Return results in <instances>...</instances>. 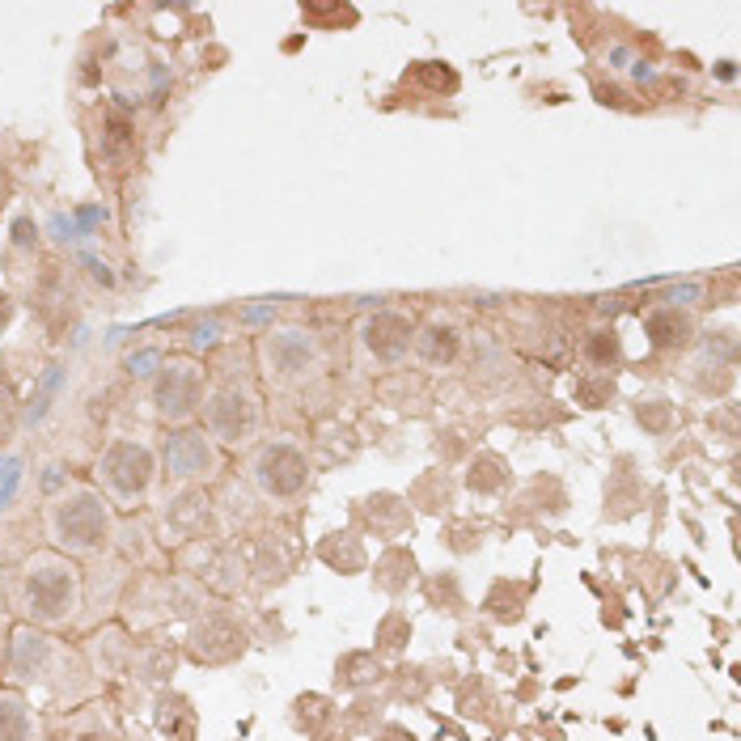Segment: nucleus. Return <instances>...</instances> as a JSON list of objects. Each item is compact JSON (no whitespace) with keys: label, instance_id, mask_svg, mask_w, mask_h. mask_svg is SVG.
Returning a JSON list of instances; mask_svg holds the SVG:
<instances>
[{"label":"nucleus","instance_id":"obj_32","mask_svg":"<svg viewBox=\"0 0 741 741\" xmlns=\"http://www.w3.org/2000/svg\"><path fill=\"white\" fill-rule=\"evenodd\" d=\"M614 394V382L610 378H602V382H577V399H581L584 407H607V399Z\"/></svg>","mask_w":741,"mask_h":741},{"label":"nucleus","instance_id":"obj_17","mask_svg":"<svg viewBox=\"0 0 741 741\" xmlns=\"http://www.w3.org/2000/svg\"><path fill=\"white\" fill-rule=\"evenodd\" d=\"M382 678V657L373 649H352L336 661V691H364Z\"/></svg>","mask_w":741,"mask_h":741},{"label":"nucleus","instance_id":"obj_33","mask_svg":"<svg viewBox=\"0 0 741 741\" xmlns=\"http://www.w3.org/2000/svg\"><path fill=\"white\" fill-rule=\"evenodd\" d=\"M158 364H161L158 348H140V352H132V357H128V373H132V378H149Z\"/></svg>","mask_w":741,"mask_h":741},{"label":"nucleus","instance_id":"obj_34","mask_svg":"<svg viewBox=\"0 0 741 741\" xmlns=\"http://www.w3.org/2000/svg\"><path fill=\"white\" fill-rule=\"evenodd\" d=\"M390 678H394V691H399V695H420L428 687L424 678H407V670H394Z\"/></svg>","mask_w":741,"mask_h":741},{"label":"nucleus","instance_id":"obj_20","mask_svg":"<svg viewBox=\"0 0 741 741\" xmlns=\"http://www.w3.org/2000/svg\"><path fill=\"white\" fill-rule=\"evenodd\" d=\"M158 729L170 741H196L200 712L191 708V699L187 695H161L158 699Z\"/></svg>","mask_w":741,"mask_h":741},{"label":"nucleus","instance_id":"obj_5","mask_svg":"<svg viewBox=\"0 0 741 741\" xmlns=\"http://www.w3.org/2000/svg\"><path fill=\"white\" fill-rule=\"evenodd\" d=\"M203 424L208 437H217L221 445H250L263 424V403L247 382H217L203 399Z\"/></svg>","mask_w":741,"mask_h":741},{"label":"nucleus","instance_id":"obj_28","mask_svg":"<svg viewBox=\"0 0 741 741\" xmlns=\"http://www.w3.org/2000/svg\"><path fill=\"white\" fill-rule=\"evenodd\" d=\"M424 593H428V602H432L437 610H445V614H462V610H467V598H462V589H458V577H453V572L428 577Z\"/></svg>","mask_w":741,"mask_h":741},{"label":"nucleus","instance_id":"obj_23","mask_svg":"<svg viewBox=\"0 0 741 741\" xmlns=\"http://www.w3.org/2000/svg\"><path fill=\"white\" fill-rule=\"evenodd\" d=\"M581 357L589 369H614L623 360V336L614 327H598L581 339Z\"/></svg>","mask_w":741,"mask_h":741},{"label":"nucleus","instance_id":"obj_25","mask_svg":"<svg viewBox=\"0 0 741 741\" xmlns=\"http://www.w3.org/2000/svg\"><path fill=\"white\" fill-rule=\"evenodd\" d=\"M301 18L314 26V30H348V26L360 22L357 4H343V0H306L301 4Z\"/></svg>","mask_w":741,"mask_h":741},{"label":"nucleus","instance_id":"obj_31","mask_svg":"<svg viewBox=\"0 0 741 741\" xmlns=\"http://www.w3.org/2000/svg\"><path fill=\"white\" fill-rule=\"evenodd\" d=\"M479 542H483V534L474 525H450L445 530V547L453 555H471V551H479Z\"/></svg>","mask_w":741,"mask_h":741},{"label":"nucleus","instance_id":"obj_30","mask_svg":"<svg viewBox=\"0 0 741 741\" xmlns=\"http://www.w3.org/2000/svg\"><path fill=\"white\" fill-rule=\"evenodd\" d=\"M635 420L649 428V432H670L674 407L665 403V399H640V403H635Z\"/></svg>","mask_w":741,"mask_h":741},{"label":"nucleus","instance_id":"obj_1","mask_svg":"<svg viewBox=\"0 0 741 741\" xmlns=\"http://www.w3.org/2000/svg\"><path fill=\"white\" fill-rule=\"evenodd\" d=\"M22 607L39 628H64L81 607V568L64 551H39L26 560Z\"/></svg>","mask_w":741,"mask_h":741},{"label":"nucleus","instance_id":"obj_15","mask_svg":"<svg viewBox=\"0 0 741 741\" xmlns=\"http://www.w3.org/2000/svg\"><path fill=\"white\" fill-rule=\"evenodd\" d=\"M318 560L339 577H360L369 568V551H364V539L357 530H339V534H327L318 542Z\"/></svg>","mask_w":741,"mask_h":741},{"label":"nucleus","instance_id":"obj_14","mask_svg":"<svg viewBox=\"0 0 741 741\" xmlns=\"http://www.w3.org/2000/svg\"><path fill=\"white\" fill-rule=\"evenodd\" d=\"M420 581V563H415V551L411 547H399L390 542L378 563H373V589L385 593V598H403L407 589H415Z\"/></svg>","mask_w":741,"mask_h":741},{"label":"nucleus","instance_id":"obj_16","mask_svg":"<svg viewBox=\"0 0 741 741\" xmlns=\"http://www.w3.org/2000/svg\"><path fill=\"white\" fill-rule=\"evenodd\" d=\"M509 483H513V467H509V458L483 450L467 462V488H471L474 495H500Z\"/></svg>","mask_w":741,"mask_h":741},{"label":"nucleus","instance_id":"obj_6","mask_svg":"<svg viewBox=\"0 0 741 741\" xmlns=\"http://www.w3.org/2000/svg\"><path fill=\"white\" fill-rule=\"evenodd\" d=\"M250 479H254V488H259L263 500L292 504L310 488V458H306V450H297L292 441H268L250 458Z\"/></svg>","mask_w":741,"mask_h":741},{"label":"nucleus","instance_id":"obj_24","mask_svg":"<svg viewBox=\"0 0 741 741\" xmlns=\"http://www.w3.org/2000/svg\"><path fill=\"white\" fill-rule=\"evenodd\" d=\"M407 644H411V619H407V610H385L382 623H378V631H373V652L378 657H399V652H407Z\"/></svg>","mask_w":741,"mask_h":741},{"label":"nucleus","instance_id":"obj_37","mask_svg":"<svg viewBox=\"0 0 741 741\" xmlns=\"http://www.w3.org/2000/svg\"><path fill=\"white\" fill-rule=\"evenodd\" d=\"M86 268L93 271V280H102V284H114V276H111V271H107V263H98L93 254H86Z\"/></svg>","mask_w":741,"mask_h":741},{"label":"nucleus","instance_id":"obj_10","mask_svg":"<svg viewBox=\"0 0 741 741\" xmlns=\"http://www.w3.org/2000/svg\"><path fill=\"white\" fill-rule=\"evenodd\" d=\"M187 652L196 665H233L247 652V631L229 614H203L187 635Z\"/></svg>","mask_w":741,"mask_h":741},{"label":"nucleus","instance_id":"obj_9","mask_svg":"<svg viewBox=\"0 0 741 741\" xmlns=\"http://www.w3.org/2000/svg\"><path fill=\"white\" fill-rule=\"evenodd\" d=\"M217 462H221L217 445H212V437H203V428H179L161 445V467H166L170 483H200L217 471Z\"/></svg>","mask_w":741,"mask_h":741},{"label":"nucleus","instance_id":"obj_18","mask_svg":"<svg viewBox=\"0 0 741 741\" xmlns=\"http://www.w3.org/2000/svg\"><path fill=\"white\" fill-rule=\"evenodd\" d=\"M407 504L424 513H450L453 509V479L450 471H424L407 488Z\"/></svg>","mask_w":741,"mask_h":741},{"label":"nucleus","instance_id":"obj_12","mask_svg":"<svg viewBox=\"0 0 741 741\" xmlns=\"http://www.w3.org/2000/svg\"><path fill=\"white\" fill-rule=\"evenodd\" d=\"M644 331H649L652 352H682L695 343V314L682 306H652L644 314Z\"/></svg>","mask_w":741,"mask_h":741},{"label":"nucleus","instance_id":"obj_35","mask_svg":"<svg viewBox=\"0 0 741 741\" xmlns=\"http://www.w3.org/2000/svg\"><path fill=\"white\" fill-rule=\"evenodd\" d=\"M373 741H420V738H415L411 729H403V724H385V729Z\"/></svg>","mask_w":741,"mask_h":741},{"label":"nucleus","instance_id":"obj_29","mask_svg":"<svg viewBox=\"0 0 741 741\" xmlns=\"http://www.w3.org/2000/svg\"><path fill=\"white\" fill-rule=\"evenodd\" d=\"M208 521V495L191 492L174 500V509H170V525H179L182 534H200V525Z\"/></svg>","mask_w":741,"mask_h":741},{"label":"nucleus","instance_id":"obj_8","mask_svg":"<svg viewBox=\"0 0 741 741\" xmlns=\"http://www.w3.org/2000/svg\"><path fill=\"white\" fill-rule=\"evenodd\" d=\"M360 352L373 360L378 369H394L411 357L415 348V318L407 310H378L360 322Z\"/></svg>","mask_w":741,"mask_h":741},{"label":"nucleus","instance_id":"obj_22","mask_svg":"<svg viewBox=\"0 0 741 741\" xmlns=\"http://www.w3.org/2000/svg\"><path fill=\"white\" fill-rule=\"evenodd\" d=\"M51 657V640L39 635L34 628H22L13 635V674L18 678H39Z\"/></svg>","mask_w":741,"mask_h":741},{"label":"nucleus","instance_id":"obj_19","mask_svg":"<svg viewBox=\"0 0 741 741\" xmlns=\"http://www.w3.org/2000/svg\"><path fill=\"white\" fill-rule=\"evenodd\" d=\"M336 720H339V712L327 695H314V691H310V695L292 699V724H297V729H301L310 741L327 738V729H331Z\"/></svg>","mask_w":741,"mask_h":741},{"label":"nucleus","instance_id":"obj_27","mask_svg":"<svg viewBox=\"0 0 741 741\" xmlns=\"http://www.w3.org/2000/svg\"><path fill=\"white\" fill-rule=\"evenodd\" d=\"M407 81H415V86H424L432 93H458V86H462V77L450 64H437V60H420L407 72Z\"/></svg>","mask_w":741,"mask_h":741},{"label":"nucleus","instance_id":"obj_2","mask_svg":"<svg viewBox=\"0 0 741 741\" xmlns=\"http://www.w3.org/2000/svg\"><path fill=\"white\" fill-rule=\"evenodd\" d=\"M114 521L107 495L93 488H72L47 509V534L64 555H93L111 539Z\"/></svg>","mask_w":741,"mask_h":741},{"label":"nucleus","instance_id":"obj_40","mask_svg":"<svg viewBox=\"0 0 741 741\" xmlns=\"http://www.w3.org/2000/svg\"><path fill=\"white\" fill-rule=\"evenodd\" d=\"M9 196H13V182H9V174H4V166H0V208L9 203Z\"/></svg>","mask_w":741,"mask_h":741},{"label":"nucleus","instance_id":"obj_13","mask_svg":"<svg viewBox=\"0 0 741 741\" xmlns=\"http://www.w3.org/2000/svg\"><path fill=\"white\" fill-rule=\"evenodd\" d=\"M462 348H467V339H462V331L453 327L450 318H432L424 327H415V348L411 352L424 364H432V369H450V364H458Z\"/></svg>","mask_w":741,"mask_h":741},{"label":"nucleus","instance_id":"obj_11","mask_svg":"<svg viewBox=\"0 0 741 741\" xmlns=\"http://www.w3.org/2000/svg\"><path fill=\"white\" fill-rule=\"evenodd\" d=\"M352 513H357V525L364 534H373V539H382V542L403 539V534H411V525H415V509H411L407 495L399 492L364 495Z\"/></svg>","mask_w":741,"mask_h":741},{"label":"nucleus","instance_id":"obj_4","mask_svg":"<svg viewBox=\"0 0 741 741\" xmlns=\"http://www.w3.org/2000/svg\"><path fill=\"white\" fill-rule=\"evenodd\" d=\"M322 360H327V348L306 327H276V331H268V336L259 339V369L276 385L310 382V378H318Z\"/></svg>","mask_w":741,"mask_h":741},{"label":"nucleus","instance_id":"obj_36","mask_svg":"<svg viewBox=\"0 0 741 741\" xmlns=\"http://www.w3.org/2000/svg\"><path fill=\"white\" fill-rule=\"evenodd\" d=\"M18 314V301L9 297V292H0V331H9V322Z\"/></svg>","mask_w":741,"mask_h":741},{"label":"nucleus","instance_id":"obj_3","mask_svg":"<svg viewBox=\"0 0 741 741\" xmlns=\"http://www.w3.org/2000/svg\"><path fill=\"white\" fill-rule=\"evenodd\" d=\"M208 399V369L196 357H170L161 360L153 390H149V407L161 424H187L203 411Z\"/></svg>","mask_w":741,"mask_h":741},{"label":"nucleus","instance_id":"obj_38","mask_svg":"<svg viewBox=\"0 0 741 741\" xmlns=\"http://www.w3.org/2000/svg\"><path fill=\"white\" fill-rule=\"evenodd\" d=\"M217 336H221V327H217V322L200 327V331H196V348H208V343H217Z\"/></svg>","mask_w":741,"mask_h":741},{"label":"nucleus","instance_id":"obj_21","mask_svg":"<svg viewBox=\"0 0 741 741\" xmlns=\"http://www.w3.org/2000/svg\"><path fill=\"white\" fill-rule=\"evenodd\" d=\"M525 598H530V581H495L483 598V610L495 623H521L525 614Z\"/></svg>","mask_w":741,"mask_h":741},{"label":"nucleus","instance_id":"obj_7","mask_svg":"<svg viewBox=\"0 0 741 741\" xmlns=\"http://www.w3.org/2000/svg\"><path fill=\"white\" fill-rule=\"evenodd\" d=\"M153 479H158V458L144 450L140 441L119 437L98 458V483L119 504H136L140 495L153 488Z\"/></svg>","mask_w":741,"mask_h":741},{"label":"nucleus","instance_id":"obj_26","mask_svg":"<svg viewBox=\"0 0 741 741\" xmlns=\"http://www.w3.org/2000/svg\"><path fill=\"white\" fill-rule=\"evenodd\" d=\"M0 741H30V708L22 695H0Z\"/></svg>","mask_w":741,"mask_h":741},{"label":"nucleus","instance_id":"obj_39","mask_svg":"<svg viewBox=\"0 0 741 741\" xmlns=\"http://www.w3.org/2000/svg\"><path fill=\"white\" fill-rule=\"evenodd\" d=\"M30 221H18V226H13V242H18V247H30V242H34V233H30Z\"/></svg>","mask_w":741,"mask_h":741}]
</instances>
